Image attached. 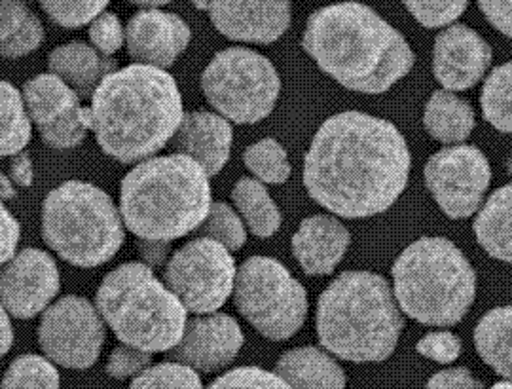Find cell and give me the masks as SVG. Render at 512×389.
Wrapping results in <instances>:
<instances>
[{
  "mask_svg": "<svg viewBox=\"0 0 512 389\" xmlns=\"http://www.w3.org/2000/svg\"><path fill=\"white\" fill-rule=\"evenodd\" d=\"M38 342L55 365L76 371L90 369L105 344L103 315L86 298H61L44 310Z\"/></svg>",
  "mask_w": 512,
  "mask_h": 389,
  "instance_id": "12",
  "label": "cell"
},
{
  "mask_svg": "<svg viewBox=\"0 0 512 389\" xmlns=\"http://www.w3.org/2000/svg\"><path fill=\"white\" fill-rule=\"evenodd\" d=\"M245 166L258 181L268 185H283L291 177V164L287 150L275 139H262L243 154Z\"/></svg>",
  "mask_w": 512,
  "mask_h": 389,
  "instance_id": "31",
  "label": "cell"
},
{
  "mask_svg": "<svg viewBox=\"0 0 512 389\" xmlns=\"http://www.w3.org/2000/svg\"><path fill=\"white\" fill-rule=\"evenodd\" d=\"M209 18L220 35L249 44H272L293 18L291 0H211Z\"/></svg>",
  "mask_w": 512,
  "mask_h": 389,
  "instance_id": "16",
  "label": "cell"
},
{
  "mask_svg": "<svg viewBox=\"0 0 512 389\" xmlns=\"http://www.w3.org/2000/svg\"><path fill=\"white\" fill-rule=\"evenodd\" d=\"M495 388H511L512 389V380H511V382H499V384H495Z\"/></svg>",
  "mask_w": 512,
  "mask_h": 389,
  "instance_id": "51",
  "label": "cell"
},
{
  "mask_svg": "<svg viewBox=\"0 0 512 389\" xmlns=\"http://www.w3.org/2000/svg\"><path fill=\"white\" fill-rule=\"evenodd\" d=\"M33 177H35V169H33L31 156L23 150L14 154L12 162H10V179L14 181V185L31 186Z\"/></svg>",
  "mask_w": 512,
  "mask_h": 389,
  "instance_id": "47",
  "label": "cell"
},
{
  "mask_svg": "<svg viewBox=\"0 0 512 389\" xmlns=\"http://www.w3.org/2000/svg\"><path fill=\"white\" fill-rule=\"evenodd\" d=\"M150 363H152V353L139 350L129 344H122L110 353L107 372L112 378H118V380L135 378L148 369Z\"/></svg>",
  "mask_w": 512,
  "mask_h": 389,
  "instance_id": "40",
  "label": "cell"
},
{
  "mask_svg": "<svg viewBox=\"0 0 512 389\" xmlns=\"http://www.w3.org/2000/svg\"><path fill=\"white\" fill-rule=\"evenodd\" d=\"M234 297L239 314L275 342L293 338L308 317L306 289L270 257H251L239 266Z\"/></svg>",
  "mask_w": 512,
  "mask_h": 389,
  "instance_id": "9",
  "label": "cell"
},
{
  "mask_svg": "<svg viewBox=\"0 0 512 389\" xmlns=\"http://www.w3.org/2000/svg\"><path fill=\"white\" fill-rule=\"evenodd\" d=\"M128 2H133V4H139V6H147V8H156V6H162V4H167L169 0H128Z\"/></svg>",
  "mask_w": 512,
  "mask_h": 389,
  "instance_id": "50",
  "label": "cell"
},
{
  "mask_svg": "<svg viewBox=\"0 0 512 389\" xmlns=\"http://www.w3.org/2000/svg\"><path fill=\"white\" fill-rule=\"evenodd\" d=\"M236 260L211 238L184 243L165 264V285L194 314H211L226 304L236 285Z\"/></svg>",
  "mask_w": 512,
  "mask_h": 389,
  "instance_id": "11",
  "label": "cell"
},
{
  "mask_svg": "<svg viewBox=\"0 0 512 389\" xmlns=\"http://www.w3.org/2000/svg\"><path fill=\"white\" fill-rule=\"evenodd\" d=\"M97 310L118 340L150 353L169 352L183 338L188 310L145 262H126L101 281Z\"/></svg>",
  "mask_w": 512,
  "mask_h": 389,
  "instance_id": "7",
  "label": "cell"
},
{
  "mask_svg": "<svg viewBox=\"0 0 512 389\" xmlns=\"http://www.w3.org/2000/svg\"><path fill=\"white\" fill-rule=\"evenodd\" d=\"M232 200L256 238H272L281 228L279 207L260 181L249 177L239 179L232 190Z\"/></svg>",
  "mask_w": 512,
  "mask_h": 389,
  "instance_id": "27",
  "label": "cell"
},
{
  "mask_svg": "<svg viewBox=\"0 0 512 389\" xmlns=\"http://www.w3.org/2000/svg\"><path fill=\"white\" fill-rule=\"evenodd\" d=\"M42 40H44V27L40 19L35 14H31L18 33L0 42V57L19 59V57L29 56L40 48Z\"/></svg>",
  "mask_w": 512,
  "mask_h": 389,
  "instance_id": "38",
  "label": "cell"
},
{
  "mask_svg": "<svg viewBox=\"0 0 512 389\" xmlns=\"http://www.w3.org/2000/svg\"><path fill=\"white\" fill-rule=\"evenodd\" d=\"M391 274L397 304L423 325H458L475 302V270L458 245L446 238L410 243Z\"/></svg>",
  "mask_w": 512,
  "mask_h": 389,
  "instance_id": "6",
  "label": "cell"
},
{
  "mask_svg": "<svg viewBox=\"0 0 512 389\" xmlns=\"http://www.w3.org/2000/svg\"><path fill=\"white\" fill-rule=\"evenodd\" d=\"M211 205L209 173L181 152L143 160L120 188L124 224L145 240L183 238L202 226Z\"/></svg>",
  "mask_w": 512,
  "mask_h": 389,
  "instance_id": "4",
  "label": "cell"
},
{
  "mask_svg": "<svg viewBox=\"0 0 512 389\" xmlns=\"http://www.w3.org/2000/svg\"><path fill=\"white\" fill-rule=\"evenodd\" d=\"M31 14L27 0H0V42L18 33Z\"/></svg>",
  "mask_w": 512,
  "mask_h": 389,
  "instance_id": "42",
  "label": "cell"
},
{
  "mask_svg": "<svg viewBox=\"0 0 512 389\" xmlns=\"http://www.w3.org/2000/svg\"><path fill=\"white\" fill-rule=\"evenodd\" d=\"M492 181V167L484 152L471 145L446 147L425 166V185L450 219L475 215Z\"/></svg>",
  "mask_w": 512,
  "mask_h": 389,
  "instance_id": "13",
  "label": "cell"
},
{
  "mask_svg": "<svg viewBox=\"0 0 512 389\" xmlns=\"http://www.w3.org/2000/svg\"><path fill=\"white\" fill-rule=\"evenodd\" d=\"M2 388H59V372L52 359L21 355L8 367Z\"/></svg>",
  "mask_w": 512,
  "mask_h": 389,
  "instance_id": "32",
  "label": "cell"
},
{
  "mask_svg": "<svg viewBox=\"0 0 512 389\" xmlns=\"http://www.w3.org/2000/svg\"><path fill=\"white\" fill-rule=\"evenodd\" d=\"M19 236H21V228L18 221L0 200V266L16 255Z\"/></svg>",
  "mask_w": 512,
  "mask_h": 389,
  "instance_id": "43",
  "label": "cell"
},
{
  "mask_svg": "<svg viewBox=\"0 0 512 389\" xmlns=\"http://www.w3.org/2000/svg\"><path fill=\"white\" fill-rule=\"evenodd\" d=\"M40 137L52 149H74L84 143L88 131H93V114L90 107L74 105L59 114L52 122L38 126Z\"/></svg>",
  "mask_w": 512,
  "mask_h": 389,
  "instance_id": "30",
  "label": "cell"
},
{
  "mask_svg": "<svg viewBox=\"0 0 512 389\" xmlns=\"http://www.w3.org/2000/svg\"><path fill=\"white\" fill-rule=\"evenodd\" d=\"M190 38L192 31L184 19L158 8L137 12L126 29L129 56L158 69L171 67L188 48Z\"/></svg>",
  "mask_w": 512,
  "mask_h": 389,
  "instance_id": "18",
  "label": "cell"
},
{
  "mask_svg": "<svg viewBox=\"0 0 512 389\" xmlns=\"http://www.w3.org/2000/svg\"><path fill=\"white\" fill-rule=\"evenodd\" d=\"M59 289L57 264L52 255L40 249H25L0 266V302L18 319L42 314Z\"/></svg>",
  "mask_w": 512,
  "mask_h": 389,
  "instance_id": "14",
  "label": "cell"
},
{
  "mask_svg": "<svg viewBox=\"0 0 512 389\" xmlns=\"http://www.w3.org/2000/svg\"><path fill=\"white\" fill-rule=\"evenodd\" d=\"M490 65V44L467 25H450L435 38L433 73L450 92H463L476 86Z\"/></svg>",
  "mask_w": 512,
  "mask_h": 389,
  "instance_id": "17",
  "label": "cell"
},
{
  "mask_svg": "<svg viewBox=\"0 0 512 389\" xmlns=\"http://www.w3.org/2000/svg\"><path fill=\"white\" fill-rule=\"evenodd\" d=\"M42 238L69 264L95 268L122 249L126 224L105 190L86 181H67L42 204Z\"/></svg>",
  "mask_w": 512,
  "mask_h": 389,
  "instance_id": "8",
  "label": "cell"
},
{
  "mask_svg": "<svg viewBox=\"0 0 512 389\" xmlns=\"http://www.w3.org/2000/svg\"><path fill=\"white\" fill-rule=\"evenodd\" d=\"M33 120L25 107L23 93L0 80V158L14 156L31 141Z\"/></svg>",
  "mask_w": 512,
  "mask_h": 389,
  "instance_id": "28",
  "label": "cell"
},
{
  "mask_svg": "<svg viewBox=\"0 0 512 389\" xmlns=\"http://www.w3.org/2000/svg\"><path fill=\"white\" fill-rule=\"evenodd\" d=\"M416 350L423 357L433 359L440 365H450L461 355V340L456 334L448 333V331H440V333H429L423 336Z\"/></svg>",
  "mask_w": 512,
  "mask_h": 389,
  "instance_id": "41",
  "label": "cell"
},
{
  "mask_svg": "<svg viewBox=\"0 0 512 389\" xmlns=\"http://www.w3.org/2000/svg\"><path fill=\"white\" fill-rule=\"evenodd\" d=\"M406 10L427 29H439L461 18L469 0H403Z\"/></svg>",
  "mask_w": 512,
  "mask_h": 389,
  "instance_id": "36",
  "label": "cell"
},
{
  "mask_svg": "<svg viewBox=\"0 0 512 389\" xmlns=\"http://www.w3.org/2000/svg\"><path fill=\"white\" fill-rule=\"evenodd\" d=\"M480 105L484 118L495 130L512 135V61L495 67L486 78Z\"/></svg>",
  "mask_w": 512,
  "mask_h": 389,
  "instance_id": "29",
  "label": "cell"
},
{
  "mask_svg": "<svg viewBox=\"0 0 512 389\" xmlns=\"http://www.w3.org/2000/svg\"><path fill=\"white\" fill-rule=\"evenodd\" d=\"M234 131L222 114L188 112L173 137V147L194 158L209 173L217 175L230 160Z\"/></svg>",
  "mask_w": 512,
  "mask_h": 389,
  "instance_id": "19",
  "label": "cell"
},
{
  "mask_svg": "<svg viewBox=\"0 0 512 389\" xmlns=\"http://www.w3.org/2000/svg\"><path fill=\"white\" fill-rule=\"evenodd\" d=\"M475 111L469 101L452 92H435L423 112L427 133L446 145L463 143L475 130Z\"/></svg>",
  "mask_w": 512,
  "mask_h": 389,
  "instance_id": "24",
  "label": "cell"
},
{
  "mask_svg": "<svg viewBox=\"0 0 512 389\" xmlns=\"http://www.w3.org/2000/svg\"><path fill=\"white\" fill-rule=\"evenodd\" d=\"M12 344H14V327H12L8 310L0 302V359L10 352Z\"/></svg>",
  "mask_w": 512,
  "mask_h": 389,
  "instance_id": "48",
  "label": "cell"
},
{
  "mask_svg": "<svg viewBox=\"0 0 512 389\" xmlns=\"http://www.w3.org/2000/svg\"><path fill=\"white\" fill-rule=\"evenodd\" d=\"M198 230L205 238L220 241L230 251H238L247 241V232L241 215L224 202L211 205L207 219Z\"/></svg>",
  "mask_w": 512,
  "mask_h": 389,
  "instance_id": "33",
  "label": "cell"
},
{
  "mask_svg": "<svg viewBox=\"0 0 512 389\" xmlns=\"http://www.w3.org/2000/svg\"><path fill=\"white\" fill-rule=\"evenodd\" d=\"M90 40L93 48L101 52L103 56L116 54L126 40V31L122 27V21L112 12H101L90 23Z\"/></svg>",
  "mask_w": 512,
  "mask_h": 389,
  "instance_id": "37",
  "label": "cell"
},
{
  "mask_svg": "<svg viewBox=\"0 0 512 389\" xmlns=\"http://www.w3.org/2000/svg\"><path fill=\"white\" fill-rule=\"evenodd\" d=\"M427 388H482V384L475 378V374L469 369L456 367V369H446L431 376L427 382Z\"/></svg>",
  "mask_w": 512,
  "mask_h": 389,
  "instance_id": "45",
  "label": "cell"
},
{
  "mask_svg": "<svg viewBox=\"0 0 512 389\" xmlns=\"http://www.w3.org/2000/svg\"><path fill=\"white\" fill-rule=\"evenodd\" d=\"M93 133L101 150L122 162L152 158L183 122V95L165 69L129 65L112 71L92 95Z\"/></svg>",
  "mask_w": 512,
  "mask_h": 389,
  "instance_id": "3",
  "label": "cell"
},
{
  "mask_svg": "<svg viewBox=\"0 0 512 389\" xmlns=\"http://www.w3.org/2000/svg\"><path fill=\"white\" fill-rule=\"evenodd\" d=\"M52 21L63 27H82L105 12L109 0H38Z\"/></svg>",
  "mask_w": 512,
  "mask_h": 389,
  "instance_id": "35",
  "label": "cell"
},
{
  "mask_svg": "<svg viewBox=\"0 0 512 389\" xmlns=\"http://www.w3.org/2000/svg\"><path fill=\"white\" fill-rule=\"evenodd\" d=\"M205 99L236 124H256L274 111L281 80L268 57L228 48L211 59L202 75Z\"/></svg>",
  "mask_w": 512,
  "mask_h": 389,
  "instance_id": "10",
  "label": "cell"
},
{
  "mask_svg": "<svg viewBox=\"0 0 512 389\" xmlns=\"http://www.w3.org/2000/svg\"><path fill=\"white\" fill-rule=\"evenodd\" d=\"M473 228L480 247L490 257L512 264V185L495 190Z\"/></svg>",
  "mask_w": 512,
  "mask_h": 389,
  "instance_id": "23",
  "label": "cell"
},
{
  "mask_svg": "<svg viewBox=\"0 0 512 389\" xmlns=\"http://www.w3.org/2000/svg\"><path fill=\"white\" fill-rule=\"evenodd\" d=\"M133 388H202V380L196 369L184 363H160L148 367L135 376Z\"/></svg>",
  "mask_w": 512,
  "mask_h": 389,
  "instance_id": "34",
  "label": "cell"
},
{
  "mask_svg": "<svg viewBox=\"0 0 512 389\" xmlns=\"http://www.w3.org/2000/svg\"><path fill=\"white\" fill-rule=\"evenodd\" d=\"M16 198V185L10 177H6L4 173H0V200L8 202Z\"/></svg>",
  "mask_w": 512,
  "mask_h": 389,
  "instance_id": "49",
  "label": "cell"
},
{
  "mask_svg": "<svg viewBox=\"0 0 512 389\" xmlns=\"http://www.w3.org/2000/svg\"><path fill=\"white\" fill-rule=\"evenodd\" d=\"M319 342L338 359L378 363L397 350L404 319L387 279L372 272H344L319 298Z\"/></svg>",
  "mask_w": 512,
  "mask_h": 389,
  "instance_id": "5",
  "label": "cell"
},
{
  "mask_svg": "<svg viewBox=\"0 0 512 389\" xmlns=\"http://www.w3.org/2000/svg\"><path fill=\"white\" fill-rule=\"evenodd\" d=\"M213 388H289L287 382L277 374L258 367H241L222 374L211 384Z\"/></svg>",
  "mask_w": 512,
  "mask_h": 389,
  "instance_id": "39",
  "label": "cell"
},
{
  "mask_svg": "<svg viewBox=\"0 0 512 389\" xmlns=\"http://www.w3.org/2000/svg\"><path fill=\"white\" fill-rule=\"evenodd\" d=\"M137 251L143 262L150 268H160L167 264L171 257V243L164 240H145L141 238L137 243Z\"/></svg>",
  "mask_w": 512,
  "mask_h": 389,
  "instance_id": "46",
  "label": "cell"
},
{
  "mask_svg": "<svg viewBox=\"0 0 512 389\" xmlns=\"http://www.w3.org/2000/svg\"><path fill=\"white\" fill-rule=\"evenodd\" d=\"M478 8L499 33L512 38V0H478Z\"/></svg>",
  "mask_w": 512,
  "mask_h": 389,
  "instance_id": "44",
  "label": "cell"
},
{
  "mask_svg": "<svg viewBox=\"0 0 512 389\" xmlns=\"http://www.w3.org/2000/svg\"><path fill=\"white\" fill-rule=\"evenodd\" d=\"M50 71L71 84L80 97L95 92L105 76L114 71V61L86 42H69L55 48L48 59Z\"/></svg>",
  "mask_w": 512,
  "mask_h": 389,
  "instance_id": "21",
  "label": "cell"
},
{
  "mask_svg": "<svg viewBox=\"0 0 512 389\" xmlns=\"http://www.w3.org/2000/svg\"><path fill=\"white\" fill-rule=\"evenodd\" d=\"M23 99L31 120L42 126L59 114L80 105V95L71 84L54 73L38 75L23 86Z\"/></svg>",
  "mask_w": 512,
  "mask_h": 389,
  "instance_id": "26",
  "label": "cell"
},
{
  "mask_svg": "<svg viewBox=\"0 0 512 389\" xmlns=\"http://www.w3.org/2000/svg\"><path fill=\"white\" fill-rule=\"evenodd\" d=\"M302 46L327 75L353 92H387L416 63L395 27L370 6L351 0L313 12Z\"/></svg>",
  "mask_w": 512,
  "mask_h": 389,
  "instance_id": "2",
  "label": "cell"
},
{
  "mask_svg": "<svg viewBox=\"0 0 512 389\" xmlns=\"http://www.w3.org/2000/svg\"><path fill=\"white\" fill-rule=\"evenodd\" d=\"M412 156L403 133L365 112L330 116L315 133L304 162L311 198L344 219H368L399 200Z\"/></svg>",
  "mask_w": 512,
  "mask_h": 389,
  "instance_id": "1",
  "label": "cell"
},
{
  "mask_svg": "<svg viewBox=\"0 0 512 389\" xmlns=\"http://www.w3.org/2000/svg\"><path fill=\"white\" fill-rule=\"evenodd\" d=\"M475 346L486 365L512 380V306L495 308L478 321Z\"/></svg>",
  "mask_w": 512,
  "mask_h": 389,
  "instance_id": "25",
  "label": "cell"
},
{
  "mask_svg": "<svg viewBox=\"0 0 512 389\" xmlns=\"http://www.w3.org/2000/svg\"><path fill=\"white\" fill-rule=\"evenodd\" d=\"M275 372L289 388H344L346 372L329 353L304 346L283 353L275 365Z\"/></svg>",
  "mask_w": 512,
  "mask_h": 389,
  "instance_id": "22",
  "label": "cell"
},
{
  "mask_svg": "<svg viewBox=\"0 0 512 389\" xmlns=\"http://www.w3.org/2000/svg\"><path fill=\"white\" fill-rule=\"evenodd\" d=\"M243 346V333L232 315L198 314L186 321L183 338L169 357L200 372H217L230 365Z\"/></svg>",
  "mask_w": 512,
  "mask_h": 389,
  "instance_id": "15",
  "label": "cell"
},
{
  "mask_svg": "<svg viewBox=\"0 0 512 389\" xmlns=\"http://www.w3.org/2000/svg\"><path fill=\"white\" fill-rule=\"evenodd\" d=\"M348 228L329 215L304 219L293 236L294 257L308 276H329L348 251Z\"/></svg>",
  "mask_w": 512,
  "mask_h": 389,
  "instance_id": "20",
  "label": "cell"
}]
</instances>
